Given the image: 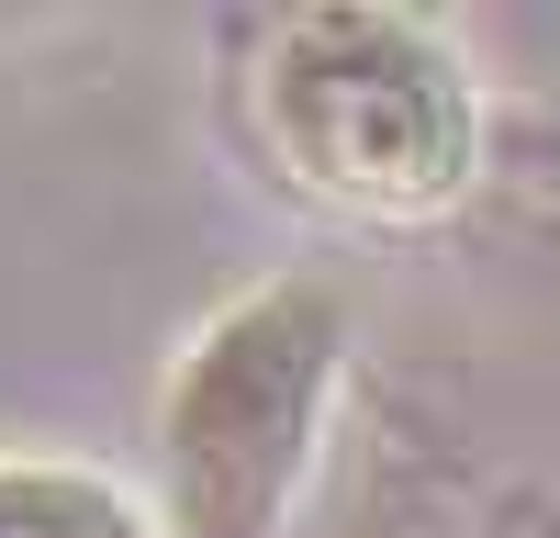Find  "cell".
Segmentation results:
<instances>
[{
	"label": "cell",
	"instance_id": "obj_1",
	"mask_svg": "<svg viewBox=\"0 0 560 538\" xmlns=\"http://www.w3.org/2000/svg\"><path fill=\"white\" fill-rule=\"evenodd\" d=\"M247 113L269 168L359 224H438L482 179V79L427 12L382 0L280 12L258 34Z\"/></svg>",
	"mask_w": 560,
	"mask_h": 538
},
{
	"label": "cell",
	"instance_id": "obj_2",
	"mask_svg": "<svg viewBox=\"0 0 560 538\" xmlns=\"http://www.w3.org/2000/svg\"><path fill=\"white\" fill-rule=\"evenodd\" d=\"M348 371V303L258 281L213 303L158 382V538H280Z\"/></svg>",
	"mask_w": 560,
	"mask_h": 538
},
{
	"label": "cell",
	"instance_id": "obj_3",
	"mask_svg": "<svg viewBox=\"0 0 560 538\" xmlns=\"http://www.w3.org/2000/svg\"><path fill=\"white\" fill-rule=\"evenodd\" d=\"M0 538H158V505H135L90 460H34L0 448Z\"/></svg>",
	"mask_w": 560,
	"mask_h": 538
},
{
	"label": "cell",
	"instance_id": "obj_4",
	"mask_svg": "<svg viewBox=\"0 0 560 538\" xmlns=\"http://www.w3.org/2000/svg\"><path fill=\"white\" fill-rule=\"evenodd\" d=\"M504 538H560V482L516 493V516H504Z\"/></svg>",
	"mask_w": 560,
	"mask_h": 538
}]
</instances>
